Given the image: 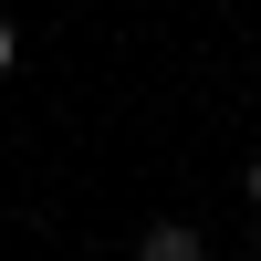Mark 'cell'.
Masks as SVG:
<instances>
[{
    "mask_svg": "<svg viewBox=\"0 0 261 261\" xmlns=\"http://www.w3.org/2000/svg\"><path fill=\"white\" fill-rule=\"evenodd\" d=\"M136 261H209V241H199L188 220H157V230L136 241Z\"/></svg>",
    "mask_w": 261,
    "mask_h": 261,
    "instance_id": "6da1fadb",
    "label": "cell"
},
{
    "mask_svg": "<svg viewBox=\"0 0 261 261\" xmlns=\"http://www.w3.org/2000/svg\"><path fill=\"white\" fill-rule=\"evenodd\" d=\"M11 53H21V42H11V21H0V73H11Z\"/></svg>",
    "mask_w": 261,
    "mask_h": 261,
    "instance_id": "7a4b0ae2",
    "label": "cell"
},
{
    "mask_svg": "<svg viewBox=\"0 0 261 261\" xmlns=\"http://www.w3.org/2000/svg\"><path fill=\"white\" fill-rule=\"evenodd\" d=\"M251 199H261V157H251Z\"/></svg>",
    "mask_w": 261,
    "mask_h": 261,
    "instance_id": "3957f363",
    "label": "cell"
}]
</instances>
